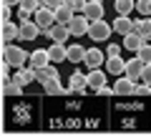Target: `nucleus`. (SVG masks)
Here are the masks:
<instances>
[{"instance_id": "nucleus-34", "label": "nucleus", "mask_w": 151, "mask_h": 136, "mask_svg": "<svg viewBox=\"0 0 151 136\" xmlns=\"http://www.w3.org/2000/svg\"><path fill=\"white\" fill-rule=\"evenodd\" d=\"M96 96H116V91H113V86H101L96 91Z\"/></svg>"}, {"instance_id": "nucleus-24", "label": "nucleus", "mask_w": 151, "mask_h": 136, "mask_svg": "<svg viewBox=\"0 0 151 136\" xmlns=\"http://www.w3.org/2000/svg\"><path fill=\"white\" fill-rule=\"evenodd\" d=\"M86 50L88 48H83V45H68V60L73 65H78V63H83V60H86Z\"/></svg>"}, {"instance_id": "nucleus-19", "label": "nucleus", "mask_w": 151, "mask_h": 136, "mask_svg": "<svg viewBox=\"0 0 151 136\" xmlns=\"http://www.w3.org/2000/svg\"><path fill=\"white\" fill-rule=\"evenodd\" d=\"M58 65V63H55ZM53 63H48V65H40V68H35V81L38 83H45V81H50V78H58V68H55Z\"/></svg>"}, {"instance_id": "nucleus-29", "label": "nucleus", "mask_w": 151, "mask_h": 136, "mask_svg": "<svg viewBox=\"0 0 151 136\" xmlns=\"http://www.w3.org/2000/svg\"><path fill=\"white\" fill-rule=\"evenodd\" d=\"M136 55H139V58L144 60V63H151V45H149V40H146V43L141 45L139 50H136Z\"/></svg>"}, {"instance_id": "nucleus-9", "label": "nucleus", "mask_w": 151, "mask_h": 136, "mask_svg": "<svg viewBox=\"0 0 151 136\" xmlns=\"http://www.w3.org/2000/svg\"><path fill=\"white\" fill-rule=\"evenodd\" d=\"M45 35L50 38V43H65V40L70 38V28L65 25V23H55L53 28L45 30Z\"/></svg>"}, {"instance_id": "nucleus-2", "label": "nucleus", "mask_w": 151, "mask_h": 136, "mask_svg": "<svg viewBox=\"0 0 151 136\" xmlns=\"http://www.w3.org/2000/svg\"><path fill=\"white\" fill-rule=\"evenodd\" d=\"M8 119L15 126H33L38 119V101L35 98H23L18 104L8 106Z\"/></svg>"}, {"instance_id": "nucleus-3", "label": "nucleus", "mask_w": 151, "mask_h": 136, "mask_svg": "<svg viewBox=\"0 0 151 136\" xmlns=\"http://www.w3.org/2000/svg\"><path fill=\"white\" fill-rule=\"evenodd\" d=\"M3 60H5V63H10L13 68H20V65H25L28 60H30V53H25L20 45L3 43Z\"/></svg>"}, {"instance_id": "nucleus-8", "label": "nucleus", "mask_w": 151, "mask_h": 136, "mask_svg": "<svg viewBox=\"0 0 151 136\" xmlns=\"http://www.w3.org/2000/svg\"><path fill=\"white\" fill-rule=\"evenodd\" d=\"M113 91H116V96H136V81H134V78H129V76L124 73L121 78H116Z\"/></svg>"}, {"instance_id": "nucleus-7", "label": "nucleus", "mask_w": 151, "mask_h": 136, "mask_svg": "<svg viewBox=\"0 0 151 136\" xmlns=\"http://www.w3.org/2000/svg\"><path fill=\"white\" fill-rule=\"evenodd\" d=\"M86 88H88V78L81 71H73L68 78V86H65V93H86Z\"/></svg>"}, {"instance_id": "nucleus-11", "label": "nucleus", "mask_w": 151, "mask_h": 136, "mask_svg": "<svg viewBox=\"0 0 151 136\" xmlns=\"http://www.w3.org/2000/svg\"><path fill=\"white\" fill-rule=\"evenodd\" d=\"M0 38H3V43H13L15 38H20V23H13V20H3V25H0Z\"/></svg>"}, {"instance_id": "nucleus-1", "label": "nucleus", "mask_w": 151, "mask_h": 136, "mask_svg": "<svg viewBox=\"0 0 151 136\" xmlns=\"http://www.w3.org/2000/svg\"><path fill=\"white\" fill-rule=\"evenodd\" d=\"M146 119V109L141 104H113V121L121 129H139Z\"/></svg>"}, {"instance_id": "nucleus-22", "label": "nucleus", "mask_w": 151, "mask_h": 136, "mask_svg": "<svg viewBox=\"0 0 151 136\" xmlns=\"http://www.w3.org/2000/svg\"><path fill=\"white\" fill-rule=\"evenodd\" d=\"M43 86V93L45 96H60V93H65V86H60V76L58 78H50V81L40 83Z\"/></svg>"}, {"instance_id": "nucleus-38", "label": "nucleus", "mask_w": 151, "mask_h": 136, "mask_svg": "<svg viewBox=\"0 0 151 136\" xmlns=\"http://www.w3.org/2000/svg\"><path fill=\"white\" fill-rule=\"evenodd\" d=\"M3 5H10V8H15V5H20V0H0Z\"/></svg>"}, {"instance_id": "nucleus-30", "label": "nucleus", "mask_w": 151, "mask_h": 136, "mask_svg": "<svg viewBox=\"0 0 151 136\" xmlns=\"http://www.w3.org/2000/svg\"><path fill=\"white\" fill-rule=\"evenodd\" d=\"M136 10L141 15H151V0H136Z\"/></svg>"}, {"instance_id": "nucleus-36", "label": "nucleus", "mask_w": 151, "mask_h": 136, "mask_svg": "<svg viewBox=\"0 0 151 136\" xmlns=\"http://www.w3.org/2000/svg\"><path fill=\"white\" fill-rule=\"evenodd\" d=\"M10 10H13L10 5H3L0 8V18H3V20H10Z\"/></svg>"}, {"instance_id": "nucleus-27", "label": "nucleus", "mask_w": 151, "mask_h": 136, "mask_svg": "<svg viewBox=\"0 0 151 136\" xmlns=\"http://www.w3.org/2000/svg\"><path fill=\"white\" fill-rule=\"evenodd\" d=\"M113 10L116 15H131V10H136V0H116Z\"/></svg>"}, {"instance_id": "nucleus-17", "label": "nucleus", "mask_w": 151, "mask_h": 136, "mask_svg": "<svg viewBox=\"0 0 151 136\" xmlns=\"http://www.w3.org/2000/svg\"><path fill=\"white\" fill-rule=\"evenodd\" d=\"M106 71L111 73V76H124L126 73V60L121 58V55H111V58H106Z\"/></svg>"}, {"instance_id": "nucleus-31", "label": "nucleus", "mask_w": 151, "mask_h": 136, "mask_svg": "<svg viewBox=\"0 0 151 136\" xmlns=\"http://www.w3.org/2000/svg\"><path fill=\"white\" fill-rule=\"evenodd\" d=\"M63 3H65V5H70L76 13H83V10H86V3H88V0H63Z\"/></svg>"}, {"instance_id": "nucleus-14", "label": "nucleus", "mask_w": 151, "mask_h": 136, "mask_svg": "<svg viewBox=\"0 0 151 136\" xmlns=\"http://www.w3.org/2000/svg\"><path fill=\"white\" fill-rule=\"evenodd\" d=\"M13 81L20 83V86H30V83L35 81V68H33V65H20V68L13 73Z\"/></svg>"}, {"instance_id": "nucleus-25", "label": "nucleus", "mask_w": 151, "mask_h": 136, "mask_svg": "<svg viewBox=\"0 0 151 136\" xmlns=\"http://www.w3.org/2000/svg\"><path fill=\"white\" fill-rule=\"evenodd\" d=\"M144 43H146V40L141 38L136 30H134V33H129V35H124V48H126V50H134V53H136V50H139Z\"/></svg>"}, {"instance_id": "nucleus-10", "label": "nucleus", "mask_w": 151, "mask_h": 136, "mask_svg": "<svg viewBox=\"0 0 151 136\" xmlns=\"http://www.w3.org/2000/svg\"><path fill=\"white\" fill-rule=\"evenodd\" d=\"M111 25H113V30L119 33V35H129V33L136 30V20H131L129 15H116Z\"/></svg>"}, {"instance_id": "nucleus-12", "label": "nucleus", "mask_w": 151, "mask_h": 136, "mask_svg": "<svg viewBox=\"0 0 151 136\" xmlns=\"http://www.w3.org/2000/svg\"><path fill=\"white\" fill-rule=\"evenodd\" d=\"M40 33L43 30H40V25L35 20H30V18L28 20H20V40H35Z\"/></svg>"}, {"instance_id": "nucleus-20", "label": "nucleus", "mask_w": 151, "mask_h": 136, "mask_svg": "<svg viewBox=\"0 0 151 136\" xmlns=\"http://www.w3.org/2000/svg\"><path fill=\"white\" fill-rule=\"evenodd\" d=\"M48 55H50V63L68 60V45H65V43H53V45L48 48Z\"/></svg>"}, {"instance_id": "nucleus-35", "label": "nucleus", "mask_w": 151, "mask_h": 136, "mask_svg": "<svg viewBox=\"0 0 151 136\" xmlns=\"http://www.w3.org/2000/svg\"><path fill=\"white\" fill-rule=\"evenodd\" d=\"M141 81L144 83H151V63L144 65V73H141Z\"/></svg>"}, {"instance_id": "nucleus-32", "label": "nucleus", "mask_w": 151, "mask_h": 136, "mask_svg": "<svg viewBox=\"0 0 151 136\" xmlns=\"http://www.w3.org/2000/svg\"><path fill=\"white\" fill-rule=\"evenodd\" d=\"M136 96H151V83H144V81H141L139 83V86H136Z\"/></svg>"}, {"instance_id": "nucleus-18", "label": "nucleus", "mask_w": 151, "mask_h": 136, "mask_svg": "<svg viewBox=\"0 0 151 136\" xmlns=\"http://www.w3.org/2000/svg\"><path fill=\"white\" fill-rule=\"evenodd\" d=\"M144 60L139 58V55H134L131 60H126V76L134 78V81H141V73H144Z\"/></svg>"}, {"instance_id": "nucleus-5", "label": "nucleus", "mask_w": 151, "mask_h": 136, "mask_svg": "<svg viewBox=\"0 0 151 136\" xmlns=\"http://www.w3.org/2000/svg\"><path fill=\"white\" fill-rule=\"evenodd\" d=\"M35 23L40 25V30L45 33L48 28H53L55 23H58V20H55V10H53V8H48V5H40L35 10Z\"/></svg>"}, {"instance_id": "nucleus-13", "label": "nucleus", "mask_w": 151, "mask_h": 136, "mask_svg": "<svg viewBox=\"0 0 151 136\" xmlns=\"http://www.w3.org/2000/svg\"><path fill=\"white\" fill-rule=\"evenodd\" d=\"M106 73L108 71H101V68H88L86 78H88V88H91L93 93H96L101 86H106Z\"/></svg>"}, {"instance_id": "nucleus-23", "label": "nucleus", "mask_w": 151, "mask_h": 136, "mask_svg": "<svg viewBox=\"0 0 151 136\" xmlns=\"http://www.w3.org/2000/svg\"><path fill=\"white\" fill-rule=\"evenodd\" d=\"M28 63L33 65V68H40V65H48L50 63V55H48V50H40V48H35L30 53V60Z\"/></svg>"}, {"instance_id": "nucleus-4", "label": "nucleus", "mask_w": 151, "mask_h": 136, "mask_svg": "<svg viewBox=\"0 0 151 136\" xmlns=\"http://www.w3.org/2000/svg\"><path fill=\"white\" fill-rule=\"evenodd\" d=\"M113 33V25L111 23H106L103 18H98V20H91V28H88V35H91L93 43H101V40H108Z\"/></svg>"}, {"instance_id": "nucleus-6", "label": "nucleus", "mask_w": 151, "mask_h": 136, "mask_svg": "<svg viewBox=\"0 0 151 136\" xmlns=\"http://www.w3.org/2000/svg\"><path fill=\"white\" fill-rule=\"evenodd\" d=\"M68 28H70V35H73V38H81V35H88L91 20L86 18V13H78V15H73V20L68 23Z\"/></svg>"}, {"instance_id": "nucleus-26", "label": "nucleus", "mask_w": 151, "mask_h": 136, "mask_svg": "<svg viewBox=\"0 0 151 136\" xmlns=\"http://www.w3.org/2000/svg\"><path fill=\"white\" fill-rule=\"evenodd\" d=\"M73 15H76V10L70 5H65V3L55 8V20H58V23H65V25H68V23L73 20Z\"/></svg>"}, {"instance_id": "nucleus-37", "label": "nucleus", "mask_w": 151, "mask_h": 136, "mask_svg": "<svg viewBox=\"0 0 151 136\" xmlns=\"http://www.w3.org/2000/svg\"><path fill=\"white\" fill-rule=\"evenodd\" d=\"M40 3H43V5H48V8H58V5H63V0H40Z\"/></svg>"}, {"instance_id": "nucleus-28", "label": "nucleus", "mask_w": 151, "mask_h": 136, "mask_svg": "<svg viewBox=\"0 0 151 136\" xmlns=\"http://www.w3.org/2000/svg\"><path fill=\"white\" fill-rule=\"evenodd\" d=\"M136 33H139L144 40H151V18L144 15L141 20H136Z\"/></svg>"}, {"instance_id": "nucleus-33", "label": "nucleus", "mask_w": 151, "mask_h": 136, "mask_svg": "<svg viewBox=\"0 0 151 136\" xmlns=\"http://www.w3.org/2000/svg\"><path fill=\"white\" fill-rule=\"evenodd\" d=\"M121 50H124V43H121V45L111 43V45L106 48V58H111V55H121Z\"/></svg>"}, {"instance_id": "nucleus-15", "label": "nucleus", "mask_w": 151, "mask_h": 136, "mask_svg": "<svg viewBox=\"0 0 151 136\" xmlns=\"http://www.w3.org/2000/svg\"><path fill=\"white\" fill-rule=\"evenodd\" d=\"M103 63H106V55H103V50H98L96 45L86 50V60H83V65H88V68H101Z\"/></svg>"}, {"instance_id": "nucleus-21", "label": "nucleus", "mask_w": 151, "mask_h": 136, "mask_svg": "<svg viewBox=\"0 0 151 136\" xmlns=\"http://www.w3.org/2000/svg\"><path fill=\"white\" fill-rule=\"evenodd\" d=\"M83 13H86L88 20H98V18H103V3L101 0H88Z\"/></svg>"}, {"instance_id": "nucleus-16", "label": "nucleus", "mask_w": 151, "mask_h": 136, "mask_svg": "<svg viewBox=\"0 0 151 136\" xmlns=\"http://www.w3.org/2000/svg\"><path fill=\"white\" fill-rule=\"evenodd\" d=\"M43 5L40 0H20V5H18V18L20 20H28L30 15H35V10Z\"/></svg>"}]
</instances>
